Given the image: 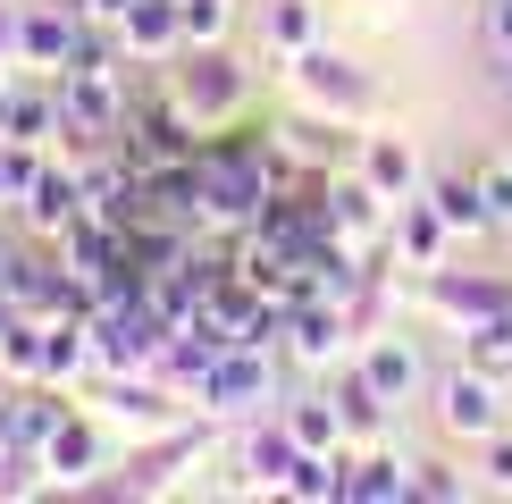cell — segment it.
I'll return each instance as SVG.
<instances>
[{
	"mask_svg": "<svg viewBox=\"0 0 512 504\" xmlns=\"http://www.w3.org/2000/svg\"><path fill=\"white\" fill-rule=\"evenodd\" d=\"M160 93L177 101V110L194 118L202 135H219V126H236V118H244L252 76L236 68V51H227V42H185V51L168 59V84H160Z\"/></svg>",
	"mask_w": 512,
	"mask_h": 504,
	"instance_id": "6da1fadb",
	"label": "cell"
},
{
	"mask_svg": "<svg viewBox=\"0 0 512 504\" xmlns=\"http://www.w3.org/2000/svg\"><path fill=\"white\" fill-rule=\"evenodd\" d=\"M286 84H294V101L303 110H319V118H345V126H361L370 118V76L353 68L345 51H328V42H311V51H294L286 59Z\"/></svg>",
	"mask_w": 512,
	"mask_h": 504,
	"instance_id": "7a4b0ae2",
	"label": "cell"
},
{
	"mask_svg": "<svg viewBox=\"0 0 512 504\" xmlns=\"http://www.w3.org/2000/svg\"><path fill=\"white\" fill-rule=\"evenodd\" d=\"M202 420H177V429H160L152 446H143L135 462H126L118 479H93V496H160V488H177V471L185 462H202Z\"/></svg>",
	"mask_w": 512,
	"mask_h": 504,
	"instance_id": "3957f363",
	"label": "cell"
},
{
	"mask_svg": "<svg viewBox=\"0 0 512 504\" xmlns=\"http://www.w3.org/2000/svg\"><path fill=\"white\" fill-rule=\"evenodd\" d=\"M420 303H429L445 328H479V320H496V311H512V286L487 278V269H429V278H420Z\"/></svg>",
	"mask_w": 512,
	"mask_h": 504,
	"instance_id": "277c9868",
	"label": "cell"
},
{
	"mask_svg": "<svg viewBox=\"0 0 512 504\" xmlns=\"http://www.w3.org/2000/svg\"><path fill=\"white\" fill-rule=\"evenodd\" d=\"M252 404H269V353L227 345L219 362H210V378L194 387V412H210V420H244Z\"/></svg>",
	"mask_w": 512,
	"mask_h": 504,
	"instance_id": "5b68a950",
	"label": "cell"
},
{
	"mask_svg": "<svg viewBox=\"0 0 512 504\" xmlns=\"http://www.w3.org/2000/svg\"><path fill=\"white\" fill-rule=\"evenodd\" d=\"M269 143H277V168H286V177H336L345 152H353V143H345V118H319V110L277 118Z\"/></svg>",
	"mask_w": 512,
	"mask_h": 504,
	"instance_id": "8992f818",
	"label": "cell"
},
{
	"mask_svg": "<svg viewBox=\"0 0 512 504\" xmlns=\"http://www.w3.org/2000/svg\"><path fill=\"white\" fill-rule=\"evenodd\" d=\"M437 429H445V437H462V446L496 437V429H504V387H496L487 370H471V362H462V370L437 387Z\"/></svg>",
	"mask_w": 512,
	"mask_h": 504,
	"instance_id": "52a82bcc",
	"label": "cell"
},
{
	"mask_svg": "<svg viewBox=\"0 0 512 504\" xmlns=\"http://www.w3.org/2000/svg\"><path fill=\"white\" fill-rule=\"evenodd\" d=\"M76 42H84V17L76 9H59V0L17 9V68H26V76H59L76 59Z\"/></svg>",
	"mask_w": 512,
	"mask_h": 504,
	"instance_id": "ba28073f",
	"label": "cell"
},
{
	"mask_svg": "<svg viewBox=\"0 0 512 504\" xmlns=\"http://www.w3.org/2000/svg\"><path fill=\"white\" fill-rule=\"evenodd\" d=\"M445 244H454V227H445V210L429 202V194H412V202H395V219H387V252L403 269H445Z\"/></svg>",
	"mask_w": 512,
	"mask_h": 504,
	"instance_id": "9c48e42d",
	"label": "cell"
},
{
	"mask_svg": "<svg viewBox=\"0 0 512 504\" xmlns=\"http://www.w3.org/2000/svg\"><path fill=\"white\" fill-rule=\"evenodd\" d=\"M118 51L135 59V68H168V59L185 51V17H177V0H135V9L118 17Z\"/></svg>",
	"mask_w": 512,
	"mask_h": 504,
	"instance_id": "30bf717a",
	"label": "cell"
},
{
	"mask_svg": "<svg viewBox=\"0 0 512 504\" xmlns=\"http://www.w3.org/2000/svg\"><path fill=\"white\" fill-rule=\"evenodd\" d=\"M345 345H361L353 320H345V303H328V294H311V303H294V320H286V353L303 370H328Z\"/></svg>",
	"mask_w": 512,
	"mask_h": 504,
	"instance_id": "8fae6325",
	"label": "cell"
},
{
	"mask_svg": "<svg viewBox=\"0 0 512 504\" xmlns=\"http://www.w3.org/2000/svg\"><path fill=\"white\" fill-rule=\"evenodd\" d=\"M17 210H26L34 236H59L68 219H84V168L76 160H42V177L26 185V202H17Z\"/></svg>",
	"mask_w": 512,
	"mask_h": 504,
	"instance_id": "7c38bea8",
	"label": "cell"
},
{
	"mask_svg": "<svg viewBox=\"0 0 512 504\" xmlns=\"http://www.w3.org/2000/svg\"><path fill=\"white\" fill-rule=\"evenodd\" d=\"M42 471H51V488H93V471H101V420L68 412L51 437H42Z\"/></svg>",
	"mask_w": 512,
	"mask_h": 504,
	"instance_id": "4fadbf2b",
	"label": "cell"
},
{
	"mask_svg": "<svg viewBox=\"0 0 512 504\" xmlns=\"http://www.w3.org/2000/svg\"><path fill=\"white\" fill-rule=\"evenodd\" d=\"M353 370L370 378L387 404H403V395L420 387V345H412V336H361V362Z\"/></svg>",
	"mask_w": 512,
	"mask_h": 504,
	"instance_id": "5bb4252c",
	"label": "cell"
},
{
	"mask_svg": "<svg viewBox=\"0 0 512 504\" xmlns=\"http://www.w3.org/2000/svg\"><path fill=\"white\" fill-rule=\"evenodd\" d=\"M42 362H51V320L9 311V320H0V378H9V387H42Z\"/></svg>",
	"mask_w": 512,
	"mask_h": 504,
	"instance_id": "9a60e30c",
	"label": "cell"
},
{
	"mask_svg": "<svg viewBox=\"0 0 512 504\" xmlns=\"http://www.w3.org/2000/svg\"><path fill=\"white\" fill-rule=\"evenodd\" d=\"M353 168H361L387 202H412V185H420V160H412V143H403V135H361Z\"/></svg>",
	"mask_w": 512,
	"mask_h": 504,
	"instance_id": "2e32d148",
	"label": "cell"
},
{
	"mask_svg": "<svg viewBox=\"0 0 512 504\" xmlns=\"http://www.w3.org/2000/svg\"><path fill=\"white\" fill-rule=\"evenodd\" d=\"M294 454H303V446H294V429H286V420H261V429L244 437V479H252V488H286Z\"/></svg>",
	"mask_w": 512,
	"mask_h": 504,
	"instance_id": "e0dca14e",
	"label": "cell"
},
{
	"mask_svg": "<svg viewBox=\"0 0 512 504\" xmlns=\"http://www.w3.org/2000/svg\"><path fill=\"white\" fill-rule=\"evenodd\" d=\"M336 412H345V446H378V437H387V395H378L361 370L336 387Z\"/></svg>",
	"mask_w": 512,
	"mask_h": 504,
	"instance_id": "ac0fdd59",
	"label": "cell"
},
{
	"mask_svg": "<svg viewBox=\"0 0 512 504\" xmlns=\"http://www.w3.org/2000/svg\"><path fill=\"white\" fill-rule=\"evenodd\" d=\"M429 202L445 210V227H454V236H487V227H496V219H487V194H479V168H471V177H437Z\"/></svg>",
	"mask_w": 512,
	"mask_h": 504,
	"instance_id": "d6986e66",
	"label": "cell"
},
{
	"mask_svg": "<svg viewBox=\"0 0 512 504\" xmlns=\"http://www.w3.org/2000/svg\"><path fill=\"white\" fill-rule=\"evenodd\" d=\"M462 362L487 370L496 387H512V311H496V320H479V328H462Z\"/></svg>",
	"mask_w": 512,
	"mask_h": 504,
	"instance_id": "ffe728a7",
	"label": "cell"
},
{
	"mask_svg": "<svg viewBox=\"0 0 512 504\" xmlns=\"http://www.w3.org/2000/svg\"><path fill=\"white\" fill-rule=\"evenodd\" d=\"M286 429H294L303 454H336V446H345V412H336V395H303V404L286 412Z\"/></svg>",
	"mask_w": 512,
	"mask_h": 504,
	"instance_id": "44dd1931",
	"label": "cell"
},
{
	"mask_svg": "<svg viewBox=\"0 0 512 504\" xmlns=\"http://www.w3.org/2000/svg\"><path fill=\"white\" fill-rule=\"evenodd\" d=\"M311 42H319V9L311 0H269V51L294 59V51H311Z\"/></svg>",
	"mask_w": 512,
	"mask_h": 504,
	"instance_id": "7402d4cb",
	"label": "cell"
},
{
	"mask_svg": "<svg viewBox=\"0 0 512 504\" xmlns=\"http://www.w3.org/2000/svg\"><path fill=\"white\" fill-rule=\"evenodd\" d=\"M177 17H185V42H227L236 0H177Z\"/></svg>",
	"mask_w": 512,
	"mask_h": 504,
	"instance_id": "603a6c76",
	"label": "cell"
},
{
	"mask_svg": "<svg viewBox=\"0 0 512 504\" xmlns=\"http://www.w3.org/2000/svg\"><path fill=\"white\" fill-rule=\"evenodd\" d=\"M412 496H437V504H454V496H479V479H462L454 462H412Z\"/></svg>",
	"mask_w": 512,
	"mask_h": 504,
	"instance_id": "cb8c5ba5",
	"label": "cell"
},
{
	"mask_svg": "<svg viewBox=\"0 0 512 504\" xmlns=\"http://www.w3.org/2000/svg\"><path fill=\"white\" fill-rule=\"evenodd\" d=\"M479 194H487V219L512 227V160H479Z\"/></svg>",
	"mask_w": 512,
	"mask_h": 504,
	"instance_id": "d4e9b609",
	"label": "cell"
},
{
	"mask_svg": "<svg viewBox=\"0 0 512 504\" xmlns=\"http://www.w3.org/2000/svg\"><path fill=\"white\" fill-rule=\"evenodd\" d=\"M479 488H512V437H479Z\"/></svg>",
	"mask_w": 512,
	"mask_h": 504,
	"instance_id": "484cf974",
	"label": "cell"
},
{
	"mask_svg": "<svg viewBox=\"0 0 512 504\" xmlns=\"http://www.w3.org/2000/svg\"><path fill=\"white\" fill-rule=\"evenodd\" d=\"M68 9L84 17V26H118V17H126V9H135V0H68Z\"/></svg>",
	"mask_w": 512,
	"mask_h": 504,
	"instance_id": "4316f807",
	"label": "cell"
},
{
	"mask_svg": "<svg viewBox=\"0 0 512 504\" xmlns=\"http://www.w3.org/2000/svg\"><path fill=\"white\" fill-rule=\"evenodd\" d=\"M487 42H496V59H512V0L487 9Z\"/></svg>",
	"mask_w": 512,
	"mask_h": 504,
	"instance_id": "83f0119b",
	"label": "cell"
},
{
	"mask_svg": "<svg viewBox=\"0 0 512 504\" xmlns=\"http://www.w3.org/2000/svg\"><path fill=\"white\" fill-rule=\"evenodd\" d=\"M0 68H17V9L0 0Z\"/></svg>",
	"mask_w": 512,
	"mask_h": 504,
	"instance_id": "f1b7e54d",
	"label": "cell"
},
{
	"mask_svg": "<svg viewBox=\"0 0 512 504\" xmlns=\"http://www.w3.org/2000/svg\"><path fill=\"white\" fill-rule=\"evenodd\" d=\"M9 110H17V84L0 76V135H9Z\"/></svg>",
	"mask_w": 512,
	"mask_h": 504,
	"instance_id": "f546056e",
	"label": "cell"
}]
</instances>
